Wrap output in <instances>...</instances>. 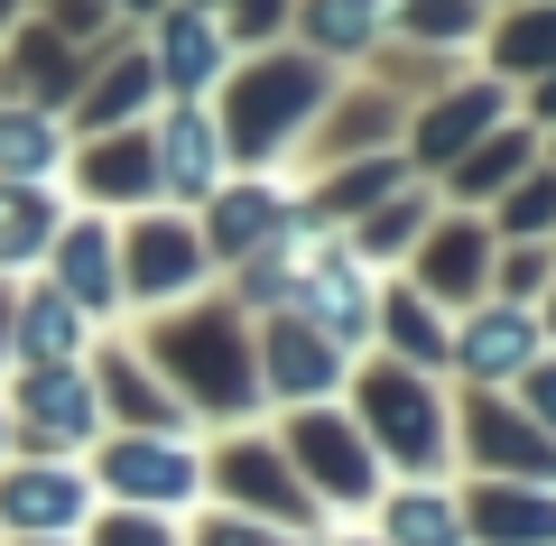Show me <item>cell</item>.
Returning a JSON list of instances; mask_svg holds the SVG:
<instances>
[{
  "label": "cell",
  "mask_w": 556,
  "mask_h": 546,
  "mask_svg": "<svg viewBox=\"0 0 556 546\" xmlns=\"http://www.w3.org/2000/svg\"><path fill=\"white\" fill-rule=\"evenodd\" d=\"M102 546H167V537L149 519H112V537H102Z\"/></svg>",
  "instance_id": "34"
},
{
  "label": "cell",
  "mask_w": 556,
  "mask_h": 546,
  "mask_svg": "<svg viewBox=\"0 0 556 546\" xmlns=\"http://www.w3.org/2000/svg\"><path fill=\"white\" fill-rule=\"evenodd\" d=\"M519 157H529V139H492V149L473 157V186H501V176H510Z\"/></svg>",
  "instance_id": "31"
},
{
  "label": "cell",
  "mask_w": 556,
  "mask_h": 546,
  "mask_svg": "<svg viewBox=\"0 0 556 546\" xmlns=\"http://www.w3.org/2000/svg\"><path fill=\"white\" fill-rule=\"evenodd\" d=\"M492 84H482V93H464V102H437V112H427V130H417V149L427 157H445V149H464V139L482 130V120H492Z\"/></svg>",
  "instance_id": "14"
},
{
  "label": "cell",
  "mask_w": 556,
  "mask_h": 546,
  "mask_svg": "<svg viewBox=\"0 0 556 546\" xmlns=\"http://www.w3.org/2000/svg\"><path fill=\"white\" fill-rule=\"evenodd\" d=\"M298 454H306V472H316L334 500H371L380 472H371V454H362L353 427H334V417H306V427H298Z\"/></svg>",
  "instance_id": "5"
},
{
  "label": "cell",
  "mask_w": 556,
  "mask_h": 546,
  "mask_svg": "<svg viewBox=\"0 0 556 546\" xmlns=\"http://www.w3.org/2000/svg\"><path fill=\"white\" fill-rule=\"evenodd\" d=\"M529 408L556 427V361H547V371H529Z\"/></svg>",
  "instance_id": "35"
},
{
  "label": "cell",
  "mask_w": 556,
  "mask_h": 546,
  "mask_svg": "<svg viewBox=\"0 0 556 546\" xmlns=\"http://www.w3.org/2000/svg\"><path fill=\"white\" fill-rule=\"evenodd\" d=\"M139 93H149V65H121V75H112V93H93V120L139 112Z\"/></svg>",
  "instance_id": "29"
},
{
  "label": "cell",
  "mask_w": 556,
  "mask_h": 546,
  "mask_svg": "<svg viewBox=\"0 0 556 546\" xmlns=\"http://www.w3.org/2000/svg\"><path fill=\"white\" fill-rule=\"evenodd\" d=\"M473 445H482V464H492V472H556L547 427H510L501 408H473Z\"/></svg>",
  "instance_id": "9"
},
{
  "label": "cell",
  "mask_w": 556,
  "mask_h": 546,
  "mask_svg": "<svg viewBox=\"0 0 556 546\" xmlns=\"http://www.w3.org/2000/svg\"><path fill=\"white\" fill-rule=\"evenodd\" d=\"M0 167H10V176L56 167V130H47V120H28V112H10V120H0Z\"/></svg>",
  "instance_id": "18"
},
{
  "label": "cell",
  "mask_w": 556,
  "mask_h": 546,
  "mask_svg": "<svg viewBox=\"0 0 556 546\" xmlns=\"http://www.w3.org/2000/svg\"><path fill=\"white\" fill-rule=\"evenodd\" d=\"M65 278L84 288V306H112V251H102V232L84 223L75 241H65Z\"/></svg>",
  "instance_id": "19"
},
{
  "label": "cell",
  "mask_w": 556,
  "mask_h": 546,
  "mask_svg": "<svg viewBox=\"0 0 556 546\" xmlns=\"http://www.w3.org/2000/svg\"><path fill=\"white\" fill-rule=\"evenodd\" d=\"M371 28H380L371 0H316V38H325V47H362Z\"/></svg>",
  "instance_id": "22"
},
{
  "label": "cell",
  "mask_w": 556,
  "mask_h": 546,
  "mask_svg": "<svg viewBox=\"0 0 556 546\" xmlns=\"http://www.w3.org/2000/svg\"><path fill=\"white\" fill-rule=\"evenodd\" d=\"M186 278H195V241H186L177 223H149V232H139V288L159 296V288H186Z\"/></svg>",
  "instance_id": "13"
},
{
  "label": "cell",
  "mask_w": 556,
  "mask_h": 546,
  "mask_svg": "<svg viewBox=\"0 0 556 546\" xmlns=\"http://www.w3.org/2000/svg\"><path fill=\"white\" fill-rule=\"evenodd\" d=\"M232 482L251 491V500H269L278 519H306V500H298V491H288V482H278V464H260V445H251V454H241V464H232Z\"/></svg>",
  "instance_id": "24"
},
{
  "label": "cell",
  "mask_w": 556,
  "mask_h": 546,
  "mask_svg": "<svg viewBox=\"0 0 556 546\" xmlns=\"http://www.w3.org/2000/svg\"><path fill=\"white\" fill-rule=\"evenodd\" d=\"M28 417H38V427H56V435H75L84 417H93V398H84L65 371H38V380H28Z\"/></svg>",
  "instance_id": "17"
},
{
  "label": "cell",
  "mask_w": 556,
  "mask_h": 546,
  "mask_svg": "<svg viewBox=\"0 0 556 546\" xmlns=\"http://www.w3.org/2000/svg\"><path fill=\"white\" fill-rule=\"evenodd\" d=\"M390 333L417 352V361H437V352H455V333H437V315H427V296H390Z\"/></svg>",
  "instance_id": "20"
},
{
  "label": "cell",
  "mask_w": 556,
  "mask_h": 546,
  "mask_svg": "<svg viewBox=\"0 0 556 546\" xmlns=\"http://www.w3.org/2000/svg\"><path fill=\"white\" fill-rule=\"evenodd\" d=\"M427 278H437V288H473V278H482V241H473V232L437 241V259H427Z\"/></svg>",
  "instance_id": "26"
},
{
  "label": "cell",
  "mask_w": 556,
  "mask_h": 546,
  "mask_svg": "<svg viewBox=\"0 0 556 546\" xmlns=\"http://www.w3.org/2000/svg\"><path fill=\"white\" fill-rule=\"evenodd\" d=\"M278 20V0H241V28H269Z\"/></svg>",
  "instance_id": "36"
},
{
  "label": "cell",
  "mask_w": 556,
  "mask_h": 546,
  "mask_svg": "<svg viewBox=\"0 0 556 546\" xmlns=\"http://www.w3.org/2000/svg\"><path fill=\"white\" fill-rule=\"evenodd\" d=\"M28 352H65L75 343V315H65V296H28Z\"/></svg>",
  "instance_id": "25"
},
{
  "label": "cell",
  "mask_w": 556,
  "mask_h": 546,
  "mask_svg": "<svg viewBox=\"0 0 556 546\" xmlns=\"http://www.w3.org/2000/svg\"><path fill=\"white\" fill-rule=\"evenodd\" d=\"M306 306H316V333H362L371 325V288H362L353 259H306Z\"/></svg>",
  "instance_id": "7"
},
{
  "label": "cell",
  "mask_w": 556,
  "mask_h": 546,
  "mask_svg": "<svg viewBox=\"0 0 556 546\" xmlns=\"http://www.w3.org/2000/svg\"><path fill=\"white\" fill-rule=\"evenodd\" d=\"M93 186H121V195H130V186H149V167H139V149H102Z\"/></svg>",
  "instance_id": "30"
},
{
  "label": "cell",
  "mask_w": 556,
  "mask_h": 546,
  "mask_svg": "<svg viewBox=\"0 0 556 546\" xmlns=\"http://www.w3.org/2000/svg\"><path fill=\"white\" fill-rule=\"evenodd\" d=\"M408 10H417L427 38H464V28H473V0H408Z\"/></svg>",
  "instance_id": "28"
},
{
  "label": "cell",
  "mask_w": 556,
  "mask_h": 546,
  "mask_svg": "<svg viewBox=\"0 0 556 546\" xmlns=\"http://www.w3.org/2000/svg\"><path fill=\"white\" fill-rule=\"evenodd\" d=\"M214 56H223V47H214V28H204V20L167 28V84H177V93H195V84L214 75Z\"/></svg>",
  "instance_id": "16"
},
{
  "label": "cell",
  "mask_w": 556,
  "mask_h": 546,
  "mask_svg": "<svg viewBox=\"0 0 556 546\" xmlns=\"http://www.w3.org/2000/svg\"><path fill=\"white\" fill-rule=\"evenodd\" d=\"M260 232H269V195H223V214H214V241H223V251H251Z\"/></svg>",
  "instance_id": "23"
},
{
  "label": "cell",
  "mask_w": 556,
  "mask_h": 546,
  "mask_svg": "<svg viewBox=\"0 0 556 546\" xmlns=\"http://www.w3.org/2000/svg\"><path fill=\"white\" fill-rule=\"evenodd\" d=\"M501 56H510V65H547L556 56V20H519L510 38H501Z\"/></svg>",
  "instance_id": "27"
},
{
  "label": "cell",
  "mask_w": 556,
  "mask_h": 546,
  "mask_svg": "<svg viewBox=\"0 0 556 546\" xmlns=\"http://www.w3.org/2000/svg\"><path fill=\"white\" fill-rule=\"evenodd\" d=\"M306 102H316V65H260V75L241 84V102H232V139L241 149H269Z\"/></svg>",
  "instance_id": "2"
},
{
  "label": "cell",
  "mask_w": 556,
  "mask_h": 546,
  "mask_svg": "<svg viewBox=\"0 0 556 546\" xmlns=\"http://www.w3.org/2000/svg\"><path fill=\"white\" fill-rule=\"evenodd\" d=\"M455 352H464V371H473V380H510V371H529L538 325H529V306H482L473 325L455 333Z\"/></svg>",
  "instance_id": "3"
},
{
  "label": "cell",
  "mask_w": 556,
  "mask_h": 546,
  "mask_svg": "<svg viewBox=\"0 0 556 546\" xmlns=\"http://www.w3.org/2000/svg\"><path fill=\"white\" fill-rule=\"evenodd\" d=\"M464 519L482 546H556V500H538V491H482Z\"/></svg>",
  "instance_id": "6"
},
{
  "label": "cell",
  "mask_w": 556,
  "mask_h": 546,
  "mask_svg": "<svg viewBox=\"0 0 556 546\" xmlns=\"http://www.w3.org/2000/svg\"><path fill=\"white\" fill-rule=\"evenodd\" d=\"M269 380H278L288 398H316L325 380H334V343L306 333V325H278V333H269Z\"/></svg>",
  "instance_id": "8"
},
{
  "label": "cell",
  "mask_w": 556,
  "mask_h": 546,
  "mask_svg": "<svg viewBox=\"0 0 556 546\" xmlns=\"http://www.w3.org/2000/svg\"><path fill=\"white\" fill-rule=\"evenodd\" d=\"M547 112H556V84H547Z\"/></svg>",
  "instance_id": "37"
},
{
  "label": "cell",
  "mask_w": 556,
  "mask_h": 546,
  "mask_svg": "<svg viewBox=\"0 0 556 546\" xmlns=\"http://www.w3.org/2000/svg\"><path fill=\"white\" fill-rule=\"evenodd\" d=\"M47 241V204L38 195H0V259H28Z\"/></svg>",
  "instance_id": "21"
},
{
  "label": "cell",
  "mask_w": 556,
  "mask_h": 546,
  "mask_svg": "<svg viewBox=\"0 0 556 546\" xmlns=\"http://www.w3.org/2000/svg\"><path fill=\"white\" fill-rule=\"evenodd\" d=\"M390 546H464V509L437 491H399L390 500Z\"/></svg>",
  "instance_id": "12"
},
{
  "label": "cell",
  "mask_w": 556,
  "mask_h": 546,
  "mask_svg": "<svg viewBox=\"0 0 556 546\" xmlns=\"http://www.w3.org/2000/svg\"><path fill=\"white\" fill-rule=\"evenodd\" d=\"M112 482L139 491V500H186V491H195V464H186L177 445H121L112 454Z\"/></svg>",
  "instance_id": "10"
},
{
  "label": "cell",
  "mask_w": 556,
  "mask_h": 546,
  "mask_svg": "<svg viewBox=\"0 0 556 546\" xmlns=\"http://www.w3.org/2000/svg\"><path fill=\"white\" fill-rule=\"evenodd\" d=\"M167 352H177V371H186V390L223 398V408H232V398L251 390V380H241V343H232V325H223V315H204V325L167 333Z\"/></svg>",
  "instance_id": "4"
},
{
  "label": "cell",
  "mask_w": 556,
  "mask_h": 546,
  "mask_svg": "<svg viewBox=\"0 0 556 546\" xmlns=\"http://www.w3.org/2000/svg\"><path fill=\"white\" fill-rule=\"evenodd\" d=\"M0 509H10L20 528H75L84 482H75V472H20V482L0 491Z\"/></svg>",
  "instance_id": "11"
},
{
  "label": "cell",
  "mask_w": 556,
  "mask_h": 546,
  "mask_svg": "<svg viewBox=\"0 0 556 546\" xmlns=\"http://www.w3.org/2000/svg\"><path fill=\"white\" fill-rule=\"evenodd\" d=\"M167 176L177 186H214V120H195V112L167 120Z\"/></svg>",
  "instance_id": "15"
},
{
  "label": "cell",
  "mask_w": 556,
  "mask_h": 546,
  "mask_svg": "<svg viewBox=\"0 0 556 546\" xmlns=\"http://www.w3.org/2000/svg\"><path fill=\"white\" fill-rule=\"evenodd\" d=\"M204 546H278V537L251 528V519H223V528H204Z\"/></svg>",
  "instance_id": "33"
},
{
  "label": "cell",
  "mask_w": 556,
  "mask_h": 546,
  "mask_svg": "<svg viewBox=\"0 0 556 546\" xmlns=\"http://www.w3.org/2000/svg\"><path fill=\"white\" fill-rule=\"evenodd\" d=\"M547 214H556V186H519V195H510V223H519V232L547 223Z\"/></svg>",
  "instance_id": "32"
},
{
  "label": "cell",
  "mask_w": 556,
  "mask_h": 546,
  "mask_svg": "<svg viewBox=\"0 0 556 546\" xmlns=\"http://www.w3.org/2000/svg\"><path fill=\"white\" fill-rule=\"evenodd\" d=\"M362 408H371V435H380L408 472L445 464V454H437L445 427H437V398H427V380H417V371H371V380H362Z\"/></svg>",
  "instance_id": "1"
}]
</instances>
